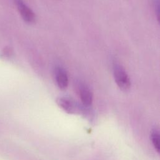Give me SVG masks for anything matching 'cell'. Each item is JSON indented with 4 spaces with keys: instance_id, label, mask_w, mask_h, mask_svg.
Here are the masks:
<instances>
[{
    "instance_id": "1",
    "label": "cell",
    "mask_w": 160,
    "mask_h": 160,
    "mask_svg": "<svg viewBox=\"0 0 160 160\" xmlns=\"http://www.w3.org/2000/svg\"><path fill=\"white\" fill-rule=\"evenodd\" d=\"M113 74L118 86L124 91H128L131 88L130 78L124 69L119 64L113 66Z\"/></svg>"
},
{
    "instance_id": "2",
    "label": "cell",
    "mask_w": 160,
    "mask_h": 160,
    "mask_svg": "<svg viewBox=\"0 0 160 160\" xmlns=\"http://www.w3.org/2000/svg\"><path fill=\"white\" fill-rule=\"evenodd\" d=\"M56 102L61 109L69 114H78L82 111V108L80 105L69 97H59L56 99Z\"/></svg>"
},
{
    "instance_id": "3",
    "label": "cell",
    "mask_w": 160,
    "mask_h": 160,
    "mask_svg": "<svg viewBox=\"0 0 160 160\" xmlns=\"http://www.w3.org/2000/svg\"><path fill=\"white\" fill-rule=\"evenodd\" d=\"M16 3L22 18L28 23L34 22L36 20V16L34 12L22 0H16Z\"/></svg>"
},
{
    "instance_id": "4",
    "label": "cell",
    "mask_w": 160,
    "mask_h": 160,
    "mask_svg": "<svg viewBox=\"0 0 160 160\" xmlns=\"http://www.w3.org/2000/svg\"><path fill=\"white\" fill-rule=\"evenodd\" d=\"M55 79L56 84L59 89L64 90L67 88L69 82L68 76L63 68L58 67L56 69Z\"/></svg>"
},
{
    "instance_id": "5",
    "label": "cell",
    "mask_w": 160,
    "mask_h": 160,
    "mask_svg": "<svg viewBox=\"0 0 160 160\" xmlns=\"http://www.w3.org/2000/svg\"><path fill=\"white\" fill-rule=\"evenodd\" d=\"M79 91L82 104L86 106H91L92 102L93 96L89 88L84 84H81L79 88Z\"/></svg>"
},
{
    "instance_id": "6",
    "label": "cell",
    "mask_w": 160,
    "mask_h": 160,
    "mask_svg": "<svg viewBox=\"0 0 160 160\" xmlns=\"http://www.w3.org/2000/svg\"><path fill=\"white\" fill-rule=\"evenodd\" d=\"M151 138L154 149L158 152H159L160 150V138L159 131L157 129H154L152 131L151 134Z\"/></svg>"
},
{
    "instance_id": "7",
    "label": "cell",
    "mask_w": 160,
    "mask_h": 160,
    "mask_svg": "<svg viewBox=\"0 0 160 160\" xmlns=\"http://www.w3.org/2000/svg\"><path fill=\"white\" fill-rule=\"evenodd\" d=\"M154 9L156 12V16L158 18V21H159V0H155L154 1Z\"/></svg>"
}]
</instances>
